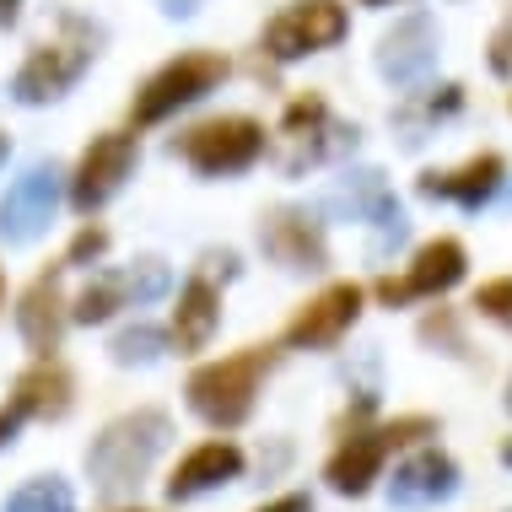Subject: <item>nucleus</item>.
I'll list each match as a JSON object with an SVG mask.
<instances>
[{"label":"nucleus","mask_w":512,"mask_h":512,"mask_svg":"<svg viewBox=\"0 0 512 512\" xmlns=\"http://www.w3.org/2000/svg\"><path fill=\"white\" fill-rule=\"evenodd\" d=\"M464 265H469V254H464V243L459 238H432V243H421L415 248V259H410V275H383L372 292H378L383 308H405V302L415 297H442V292H453V286L464 281Z\"/></svg>","instance_id":"obj_10"},{"label":"nucleus","mask_w":512,"mask_h":512,"mask_svg":"<svg viewBox=\"0 0 512 512\" xmlns=\"http://www.w3.org/2000/svg\"><path fill=\"white\" fill-rule=\"evenodd\" d=\"M345 33H351V17H345L340 0H297V6L275 11L265 22V54L281 65H292L302 54L335 49Z\"/></svg>","instance_id":"obj_7"},{"label":"nucleus","mask_w":512,"mask_h":512,"mask_svg":"<svg viewBox=\"0 0 512 512\" xmlns=\"http://www.w3.org/2000/svg\"><path fill=\"white\" fill-rule=\"evenodd\" d=\"M243 475V448L227 437L216 442H200V448H189L184 459H178V469L168 475V496L173 502H189V496H205L216 486H227V480Z\"/></svg>","instance_id":"obj_19"},{"label":"nucleus","mask_w":512,"mask_h":512,"mask_svg":"<svg viewBox=\"0 0 512 512\" xmlns=\"http://www.w3.org/2000/svg\"><path fill=\"white\" fill-rule=\"evenodd\" d=\"M502 184H507V162L496 157V151H480V157H469L448 173H421L415 178V189H421L426 200H453V205H464V211L491 205Z\"/></svg>","instance_id":"obj_14"},{"label":"nucleus","mask_w":512,"mask_h":512,"mask_svg":"<svg viewBox=\"0 0 512 512\" xmlns=\"http://www.w3.org/2000/svg\"><path fill=\"white\" fill-rule=\"evenodd\" d=\"M124 286H130V302H157V297H168L173 275L162 259H141L135 270H124Z\"/></svg>","instance_id":"obj_26"},{"label":"nucleus","mask_w":512,"mask_h":512,"mask_svg":"<svg viewBox=\"0 0 512 512\" xmlns=\"http://www.w3.org/2000/svg\"><path fill=\"white\" fill-rule=\"evenodd\" d=\"M0 302H6V270H0Z\"/></svg>","instance_id":"obj_36"},{"label":"nucleus","mask_w":512,"mask_h":512,"mask_svg":"<svg viewBox=\"0 0 512 512\" xmlns=\"http://www.w3.org/2000/svg\"><path fill=\"white\" fill-rule=\"evenodd\" d=\"M60 270L65 265H54V270H44L33 286L22 292V302H17V329H22V340L33 345L38 356H54L60 351V335H65V286H60Z\"/></svg>","instance_id":"obj_17"},{"label":"nucleus","mask_w":512,"mask_h":512,"mask_svg":"<svg viewBox=\"0 0 512 512\" xmlns=\"http://www.w3.org/2000/svg\"><path fill=\"white\" fill-rule=\"evenodd\" d=\"M356 146V124H345L329 114V103L318 92H302V98L286 103L281 114V173H302L318 168V162H335Z\"/></svg>","instance_id":"obj_6"},{"label":"nucleus","mask_w":512,"mask_h":512,"mask_svg":"<svg viewBox=\"0 0 512 512\" xmlns=\"http://www.w3.org/2000/svg\"><path fill=\"white\" fill-rule=\"evenodd\" d=\"M17 6L22 0H0V22H17Z\"/></svg>","instance_id":"obj_34"},{"label":"nucleus","mask_w":512,"mask_h":512,"mask_svg":"<svg viewBox=\"0 0 512 512\" xmlns=\"http://www.w3.org/2000/svg\"><path fill=\"white\" fill-rule=\"evenodd\" d=\"M464 108V87H437V98H421V103H410L405 114V124H415V119H442V114H459Z\"/></svg>","instance_id":"obj_29"},{"label":"nucleus","mask_w":512,"mask_h":512,"mask_svg":"<svg viewBox=\"0 0 512 512\" xmlns=\"http://www.w3.org/2000/svg\"><path fill=\"white\" fill-rule=\"evenodd\" d=\"M54 211H60V173L54 168H27L17 184L6 189V200H0V238L6 243H38L49 232Z\"/></svg>","instance_id":"obj_11"},{"label":"nucleus","mask_w":512,"mask_h":512,"mask_svg":"<svg viewBox=\"0 0 512 512\" xmlns=\"http://www.w3.org/2000/svg\"><path fill=\"white\" fill-rule=\"evenodd\" d=\"M98 44H103L98 27L65 11V17H60V33L44 38V44L27 54L17 81H11L17 103H54V98H65V92H71L76 81L87 76V65L98 60Z\"/></svg>","instance_id":"obj_3"},{"label":"nucleus","mask_w":512,"mask_h":512,"mask_svg":"<svg viewBox=\"0 0 512 512\" xmlns=\"http://www.w3.org/2000/svg\"><path fill=\"white\" fill-rule=\"evenodd\" d=\"M453 491H459V464H453L442 448H421V453H410V459L394 469V480H389V507L421 512V507L448 502Z\"/></svg>","instance_id":"obj_13"},{"label":"nucleus","mask_w":512,"mask_h":512,"mask_svg":"<svg viewBox=\"0 0 512 512\" xmlns=\"http://www.w3.org/2000/svg\"><path fill=\"white\" fill-rule=\"evenodd\" d=\"M135 162H141V146H135V135H124V130H108L98 135L87 151H81V162H76V178H71V205L81 216H92V211H103L108 200L124 189V178L135 173Z\"/></svg>","instance_id":"obj_9"},{"label":"nucleus","mask_w":512,"mask_h":512,"mask_svg":"<svg viewBox=\"0 0 512 512\" xmlns=\"http://www.w3.org/2000/svg\"><path fill=\"white\" fill-rule=\"evenodd\" d=\"M221 329V292H216V281H211V270H195L184 281V292H178V308H173V329H168V340H173V351L178 356H195L211 345V335Z\"/></svg>","instance_id":"obj_15"},{"label":"nucleus","mask_w":512,"mask_h":512,"mask_svg":"<svg viewBox=\"0 0 512 512\" xmlns=\"http://www.w3.org/2000/svg\"><path fill=\"white\" fill-rule=\"evenodd\" d=\"M367 6H394V0H367Z\"/></svg>","instance_id":"obj_38"},{"label":"nucleus","mask_w":512,"mask_h":512,"mask_svg":"<svg viewBox=\"0 0 512 512\" xmlns=\"http://www.w3.org/2000/svg\"><path fill=\"white\" fill-rule=\"evenodd\" d=\"M17 426H22V410L11 405V410H0V448H6L11 437H17Z\"/></svg>","instance_id":"obj_33"},{"label":"nucleus","mask_w":512,"mask_h":512,"mask_svg":"<svg viewBox=\"0 0 512 512\" xmlns=\"http://www.w3.org/2000/svg\"><path fill=\"white\" fill-rule=\"evenodd\" d=\"M259 248L275 259L281 270H329V243H324V227L308 216V211H292V205H281V211L259 216Z\"/></svg>","instance_id":"obj_12"},{"label":"nucleus","mask_w":512,"mask_h":512,"mask_svg":"<svg viewBox=\"0 0 512 512\" xmlns=\"http://www.w3.org/2000/svg\"><path fill=\"white\" fill-rule=\"evenodd\" d=\"M432 65H437V27H432V17H405V22H394V33H383L378 71L389 76L394 87H415Z\"/></svg>","instance_id":"obj_16"},{"label":"nucleus","mask_w":512,"mask_h":512,"mask_svg":"<svg viewBox=\"0 0 512 512\" xmlns=\"http://www.w3.org/2000/svg\"><path fill=\"white\" fill-rule=\"evenodd\" d=\"M168 329H157V324H135V329H124V335H114V345H108V356H114L119 367H146V362H162L168 356Z\"/></svg>","instance_id":"obj_24"},{"label":"nucleus","mask_w":512,"mask_h":512,"mask_svg":"<svg viewBox=\"0 0 512 512\" xmlns=\"http://www.w3.org/2000/svg\"><path fill=\"white\" fill-rule=\"evenodd\" d=\"M71 405H76V378L54 362V356H44L38 367H27L17 378V410L22 415L60 421V415H71Z\"/></svg>","instance_id":"obj_21"},{"label":"nucleus","mask_w":512,"mask_h":512,"mask_svg":"<svg viewBox=\"0 0 512 512\" xmlns=\"http://www.w3.org/2000/svg\"><path fill=\"white\" fill-rule=\"evenodd\" d=\"M383 464H389L383 432H345V442L324 464V480H329V491H340V496H367L372 480L383 475Z\"/></svg>","instance_id":"obj_20"},{"label":"nucleus","mask_w":512,"mask_h":512,"mask_svg":"<svg viewBox=\"0 0 512 512\" xmlns=\"http://www.w3.org/2000/svg\"><path fill=\"white\" fill-rule=\"evenodd\" d=\"M507 108H512V98H507Z\"/></svg>","instance_id":"obj_41"},{"label":"nucleus","mask_w":512,"mask_h":512,"mask_svg":"<svg viewBox=\"0 0 512 512\" xmlns=\"http://www.w3.org/2000/svg\"><path fill=\"white\" fill-rule=\"evenodd\" d=\"M362 302L367 292L356 281H335L324 286L313 302H302V308L286 318L281 340L292 345V351H329V345H340L345 335L356 329V318H362Z\"/></svg>","instance_id":"obj_8"},{"label":"nucleus","mask_w":512,"mask_h":512,"mask_svg":"<svg viewBox=\"0 0 512 512\" xmlns=\"http://www.w3.org/2000/svg\"><path fill=\"white\" fill-rule=\"evenodd\" d=\"M383 442H389V453L394 448H410V442H421V437H437V421L432 415H394L389 426H378Z\"/></svg>","instance_id":"obj_28"},{"label":"nucleus","mask_w":512,"mask_h":512,"mask_svg":"<svg viewBox=\"0 0 512 512\" xmlns=\"http://www.w3.org/2000/svg\"><path fill=\"white\" fill-rule=\"evenodd\" d=\"M119 308H130V286H124V275H98V281H87V292L76 297L71 318L76 324H108Z\"/></svg>","instance_id":"obj_23"},{"label":"nucleus","mask_w":512,"mask_h":512,"mask_svg":"<svg viewBox=\"0 0 512 512\" xmlns=\"http://www.w3.org/2000/svg\"><path fill=\"white\" fill-rule=\"evenodd\" d=\"M475 308H480V318H491V324L512 329V275L480 281V286H475Z\"/></svg>","instance_id":"obj_27"},{"label":"nucleus","mask_w":512,"mask_h":512,"mask_svg":"<svg viewBox=\"0 0 512 512\" xmlns=\"http://www.w3.org/2000/svg\"><path fill=\"white\" fill-rule=\"evenodd\" d=\"M232 65L221 60V54L211 49H189V54H178V60H168L162 71H151L141 81V92H135V124H162V119H173L178 108H189V103H200L205 92H216L221 81H227Z\"/></svg>","instance_id":"obj_5"},{"label":"nucleus","mask_w":512,"mask_h":512,"mask_svg":"<svg viewBox=\"0 0 512 512\" xmlns=\"http://www.w3.org/2000/svg\"><path fill=\"white\" fill-rule=\"evenodd\" d=\"M329 205H340V211L362 216L367 227H378V243L372 248H389V243H405V211H399V200L383 189V173H351L345 184L329 195Z\"/></svg>","instance_id":"obj_18"},{"label":"nucleus","mask_w":512,"mask_h":512,"mask_svg":"<svg viewBox=\"0 0 512 512\" xmlns=\"http://www.w3.org/2000/svg\"><path fill=\"white\" fill-rule=\"evenodd\" d=\"M130 512H141V507H130Z\"/></svg>","instance_id":"obj_40"},{"label":"nucleus","mask_w":512,"mask_h":512,"mask_svg":"<svg viewBox=\"0 0 512 512\" xmlns=\"http://www.w3.org/2000/svg\"><path fill=\"white\" fill-rule=\"evenodd\" d=\"M254 512H313V496H302V491H286V496H275V502L254 507Z\"/></svg>","instance_id":"obj_32"},{"label":"nucleus","mask_w":512,"mask_h":512,"mask_svg":"<svg viewBox=\"0 0 512 512\" xmlns=\"http://www.w3.org/2000/svg\"><path fill=\"white\" fill-rule=\"evenodd\" d=\"M6 512H76V491L60 475H38L6 496Z\"/></svg>","instance_id":"obj_22"},{"label":"nucleus","mask_w":512,"mask_h":512,"mask_svg":"<svg viewBox=\"0 0 512 512\" xmlns=\"http://www.w3.org/2000/svg\"><path fill=\"white\" fill-rule=\"evenodd\" d=\"M275 367V351L270 345H243V351L221 356V362H205L189 372V410L200 421H211L216 432H232L254 415V399H259V383L265 372Z\"/></svg>","instance_id":"obj_2"},{"label":"nucleus","mask_w":512,"mask_h":512,"mask_svg":"<svg viewBox=\"0 0 512 512\" xmlns=\"http://www.w3.org/2000/svg\"><path fill=\"white\" fill-rule=\"evenodd\" d=\"M168 442H173L168 410H130V415H119V421H108L87 448V469H92V480H98V491L103 496L135 491L151 475V464L168 453Z\"/></svg>","instance_id":"obj_1"},{"label":"nucleus","mask_w":512,"mask_h":512,"mask_svg":"<svg viewBox=\"0 0 512 512\" xmlns=\"http://www.w3.org/2000/svg\"><path fill=\"white\" fill-rule=\"evenodd\" d=\"M507 410H512V389H507Z\"/></svg>","instance_id":"obj_39"},{"label":"nucleus","mask_w":512,"mask_h":512,"mask_svg":"<svg viewBox=\"0 0 512 512\" xmlns=\"http://www.w3.org/2000/svg\"><path fill=\"white\" fill-rule=\"evenodd\" d=\"M486 60H491L496 76H512V11L502 17V27L491 33V54H486Z\"/></svg>","instance_id":"obj_31"},{"label":"nucleus","mask_w":512,"mask_h":512,"mask_svg":"<svg viewBox=\"0 0 512 512\" xmlns=\"http://www.w3.org/2000/svg\"><path fill=\"white\" fill-rule=\"evenodd\" d=\"M103 248H108V232L87 221V227H81L76 238H71V248H65L60 265H92V259H103Z\"/></svg>","instance_id":"obj_30"},{"label":"nucleus","mask_w":512,"mask_h":512,"mask_svg":"<svg viewBox=\"0 0 512 512\" xmlns=\"http://www.w3.org/2000/svg\"><path fill=\"white\" fill-rule=\"evenodd\" d=\"M421 340L437 345L442 356H459V362H469V345H464V335H459V318H453L448 308H437V313L421 318Z\"/></svg>","instance_id":"obj_25"},{"label":"nucleus","mask_w":512,"mask_h":512,"mask_svg":"<svg viewBox=\"0 0 512 512\" xmlns=\"http://www.w3.org/2000/svg\"><path fill=\"white\" fill-rule=\"evenodd\" d=\"M0 162H6V135H0Z\"/></svg>","instance_id":"obj_37"},{"label":"nucleus","mask_w":512,"mask_h":512,"mask_svg":"<svg viewBox=\"0 0 512 512\" xmlns=\"http://www.w3.org/2000/svg\"><path fill=\"white\" fill-rule=\"evenodd\" d=\"M502 464H507V469H512V437H507V442H502Z\"/></svg>","instance_id":"obj_35"},{"label":"nucleus","mask_w":512,"mask_h":512,"mask_svg":"<svg viewBox=\"0 0 512 512\" xmlns=\"http://www.w3.org/2000/svg\"><path fill=\"white\" fill-rule=\"evenodd\" d=\"M173 151L200 178H232V173H248L265 157V124L248 119V114H221V119H205L195 130H184L173 141Z\"/></svg>","instance_id":"obj_4"}]
</instances>
